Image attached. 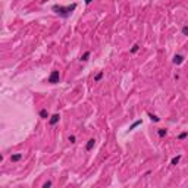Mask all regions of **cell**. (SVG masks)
Segmentation results:
<instances>
[{"label": "cell", "mask_w": 188, "mask_h": 188, "mask_svg": "<svg viewBox=\"0 0 188 188\" xmlns=\"http://www.w3.org/2000/svg\"><path fill=\"white\" fill-rule=\"evenodd\" d=\"M182 34L184 35H188V26L185 25V26H182Z\"/></svg>", "instance_id": "2e32d148"}, {"label": "cell", "mask_w": 188, "mask_h": 188, "mask_svg": "<svg viewBox=\"0 0 188 188\" xmlns=\"http://www.w3.org/2000/svg\"><path fill=\"white\" fill-rule=\"evenodd\" d=\"M21 159H22V154H21V153H16V154H12V156H10V160H12V162H19Z\"/></svg>", "instance_id": "8992f818"}, {"label": "cell", "mask_w": 188, "mask_h": 188, "mask_svg": "<svg viewBox=\"0 0 188 188\" xmlns=\"http://www.w3.org/2000/svg\"><path fill=\"white\" fill-rule=\"evenodd\" d=\"M184 62V56H181V54H175L174 56V63L175 65H181Z\"/></svg>", "instance_id": "5b68a950"}, {"label": "cell", "mask_w": 188, "mask_h": 188, "mask_svg": "<svg viewBox=\"0 0 188 188\" xmlns=\"http://www.w3.org/2000/svg\"><path fill=\"white\" fill-rule=\"evenodd\" d=\"M90 54H91L90 51H85V53L81 56V60H82V62H87V60H88V57H90Z\"/></svg>", "instance_id": "ba28073f"}, {"label": "cell", "mask_w": 188, "mask_h": 188, "mask_svg": "<svg viewBox=\"0 0 188 188\" xmlns=\"http://www.w3.org/2000/svg\"><path fill=\"white\" fill-rule=\"evenodd\" d=\"M138 125H141V119H138V121H135V122H134V124H132V125L129 126V131H132V129H134V128H137Z\"/></svg>", "instance_id": "9c48e42d"}, {"label": "cell", "mask_w": 188, "mask_h": 188, "mask_svg": "<svg viewBox=\"0 0 188 188\" xmlns=\"http://www.w3.org/2000/svg\"><path fill=\"white\" fill-rule=\"evenodd\" d=\"M40 116H41L43 119H47V118H49V112H47L46 109H41V110H40Z\"/></svg>", "instance_id": "52a82bcc"}, {"label": "cell", "mask_w": 188, "mask_h": 188, "mask_svg": "<svg viewBox=\"0 0 188 188\" xmlns=\"http://www.w3.org/2000/svg\"><path fill=\"white\" fill-rule=\"evenodd\" d=\"M149 116H150V119H151L153 122H159V121H160V119H159L156 115H153V113H149Z\"/></svg>", "instance_id": "8fae6325"}, {"label": "cell", "mask_w": 188, "mask_h": 188, "mask_svg": "<svg viewBox=\"0 0 188 188\" xmlns=\"http://www.w3.org/2000/svg\"><path fill=\"white\" fill-rule=\"evenodd\" d=\"M94 146H96V140L91 138V140H88V143H87V146H85V150H87V151H91Z\"/></svg>", "instance_id": "277c9868"}, {"label": "cell", "mask_w": 188, "mask_h": 188, "mask_svg": "<svg viewBox=\"0 0 188 188\" xmlns=\"http://www.w3.org/2000/svg\"><path fill=\"white\" fill-rule=\"evenodd\" d=\"M49 187H51V182H50V181H47V182L43 184V188H49Z\"/></svg>", "instance_id": "e0dca14e"}, {"label": "cell", "mask_w": 188, "mask_h": 188, "mask_svg": "<svg viewBox=\"0 0 188 188\" xmlns=\"http://www.w3.org/2000/svg\"><path fill=\"white\" fill-rule=\"evenodd\" d=\"M75 9H76V3H72V4H68V6L54 4V6L51 7V10H53L54 13H57L59 16H62V18H69L71 13H72Z\"/></svg>", "instance_id": "6da1fadb"}, {"label": "cell", "mask_w": 188, "mask_h": 188, "mask_svg": "<svg viewBox=\"0 0 188 188\" xmlns=\"http://www.w3.org/2000/svg\"><path fill=\"white\" fill-rule=\"evenodd\" d=\"M138 49H140V46H138V44H135V46L131 49V53H137V51H138Z\"/></svg>", "instance_id": "9a60e30c"}, {"label": "cell", "mask_w": 188, "mask_h": 188, "mask_svg": "<svg viewBox=\"0 0 188 188\" xmlns=\"http://www.w3.org/2000/svg\"><path fill=\"white\" fill-rule=\"evenodd\" d=\"M75 140H76L75 135H71V137H69V141H71V143H75Z\"/></svg>", "instance_id": "ac0fdd59"}, {"label": "cell", "mask_w": 188, "mask_h": 188, "mask_svg": "<svg viewBox=\"0 0 188 188\" xmlns=\"http://www.w3.org/2000/svg\"><path fill=\"white\" fill-rule=\"evenodd\" d=\"M60 81V74H59V71H53L51 74H50V76H49V82L50 84H57Z\"/></svg>", "instance_id": "7a4b0ae2"}, {"label": "cell", "mask_w": 188, "mask_h": 188, "mask_svg": "<svg viewBox=\"0 0 188 188\" xmlns=\"http://www.w3.org/2000/svg\"><path fill=\"white\" fill-rule=\"evenodd\" d=\"M101 78H103V72H99V74H97V75L94 76V82H99V81H100Z\"/></svg>", "instance_id": "30bf717a"}, {"label": "cell", "mask_w": 188, "mask_h": 188, "mask_svg": "<svg viewBox=\"0 0 188 188\" xmlns=\"http://www.w3.org/2000/svg\"><path fill=\"white\" fill-rule=\"evenodd\" d=\"M188 137V132H181L179 135H178V140H184V138H187Z\"/></svg>", "instance_id": "4fadbf2b"}, {"label": "cell", "mask_w": 188, "mask_h": 188, "mask_svg": "<svg viewBox=\"0 0 188 188\" xmlns=\"http://www.w3.org/2000/svg\"><path fill=\"white\" fill-rule=\"evenodd\" d=\"M179 160H181V156H176V157H174V159H172V162H171V163H172V165H178V163H179Z\"/></svg>", "instance_id": "7c38bea8"}, {"label": "cell", "mask_w": 188, "mask_h": 188, "mask_svg": "<svg viewBox=\"0 0 188 188\" xmlns=\"http://www.w3.org/2000/svg\"><path fill=\"white\" fill-rule=\"evenodd\" d=\"M84 1H85V4H90V3H91L93 0H84Z\"/></svg>", "instance_id": "d6986e66"}, {"label": "cell", "mask_w": 188, "mask_h": 188, "mask_svg": "<svg viewBox=\"0 0 188 188\" xmlns=\"http://www.w3.org/2000/svg\"><path fill=\"white\" fill-rule=\"evenodd\" d=\"M157 134H159V137H165L166 135V129H159Z\"/></svg>", "instance_id": "5bb4252c"}, {"label": "cell", "mask_w": 188, "mask_h": 188, "mask_svg": "<svg viewBox=\"0 0 188 188\" xmlns=\"http://www.w3.org/2000/svg\"><path fill=\"white\" fill-rule=\"evenodd\" d=\"M59 119H60V115H59V113H54L53 116H50V125L54 126V125L59 122Z\"/></svg>", "instance_id": "3957f363"}]
</instances>
